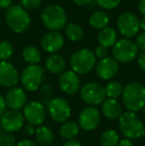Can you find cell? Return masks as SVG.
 I'll use <instances>...</instances> for the list:
<instances>
[{
    "instance_id": "6da1fadb",
    "label": "cell",
    "mask_w": 145,
    "mask_h": 146,
    "mask_svg": "<svg viewBox=\"0 0 145 146\" xmlns=\"http://www.w3.org/2000/svg\"><path fill=\"white\" fill-rule=\"evenodd\" d=\"M122 104L128 111L138 112L145 106V86L138 82H130L121 94Z\"/></svg>"
},
{
    "instance_id": "7a4b0ae2",
    "label": "cell",
    "mask_w": 145,
    "mask_h": 146,
    "mask_svg": "<svg viewBox=\"0 0 145 146\" xmlns=\"http://www.w3.org/2000/svg\"><path fill=\"white\" fill-rule=\"evenodd\" d=\"M118 127L122 135L130 140L142 138L145 135V125L135 112H122L118 118Z\"/></svg>"
},
{
    "instance_id": "3957f363",
    "label": "cell",
    "mask_w": 145,
    "mask_h": 146,
    "mask_svg": "<svg viewBox=\"0 0 145 146\" xmlns=\"http://www.w3.org/2000/svg\"><path fill=\"white\" fill-rule=\"evenodd\" d=\"M41 20L47 29L60 32V30L66 27L68 15L62 5L53 3L43 8L41 12Z\"/></svg>"
},
{
    "instance_id": "277c9868",
    "label": "cell",
    "mask_w": 145,
    "mask_h": 146,
    "mask_svg": "<svg viewBox=\"0 0 145 146\" xmlns=\"http://www.w3.org/2000/svg\"><path fill=\"white\" fill-rule=\"evenodd\" d=\"M97 57L95 52L89 48H83L75 51L70 58L71 70L77 75H87L95 69Z\"/></svg>"
},
{
    "instance_id": "5b68a950",
    "label": "cell",
    "mask_w": 145,
    "mask_h": 146,
    "mask_svg": "<svg viewBox=\"0 0 145 146\" xmlns=\"http://www.w3.org/2000/svg\"><path fill=\"white\" fill-rule=\"evenodd\" d=\"M7 26L17 34L25 32L31 25V17L21 5H12L5 16Z\"/></svg>"
},
{
    "instance_id": "8992f818",
    "label": "cell",
    "mask_w": 145,
    "mask_h": 146,
    "mask_svg": "<svg viewBox=\"0 0 145 146\" xmlns=\"http://www.w3.org/2000/svg\"><path fill=\"white\" fill-rule=\"evenodd\" d=\"M112 58L117 63L128 64L136 59L138 49L135 43L130 39L121 38L116 41L112 47Z\"/></svg>"
},
{
    "instance_id": "52a82bcc",
    "label": "cell",
    "mask_w": 145,
    "mask_h": 146,
    "mask_svg": "<svg viewBox=\"0 0 145 146\" xmlns=\"http://www.w3.org/2000/svg\"><path fill=\"white\" fill-rule=\"evenodd\" d=\"M44 79V70L39 65H28L24 68L20 76V82L23 88L33 92L41 88Z\"/></svg>"
},
{
    "instance_id": "ba28073f",
    "label": "cell",
    "mask_w": 145,
    "mask_h": 146,
    "mask_svg": "<svg viewBox=\"0 0 145 146\" xmlns=\"http://www.w3.org/2000/svg\"><path fill=\"white\" fill-rule=\"evenodd\" d=\"M79 98L89 106L101 104L107 98L105 87L97 82L85 84L79 90Z\"/></svg>"
},
{
    "instance_id": "9c48e42d",
    "label": "cell",
    "mask_w": 145,
    "mask_h": 146,
    "mask_svg": "<svg viewBox=\"0 0 145 146\" xmlns=\"http://www.w3.org/2000/svg\"><path fill=\"white\" fill-rule=\"evenodd\" d=\"M139 18L136 14L130 11L122 12L117 18L116 26L119 34L123 38L130 39L136 37L140 30L139 27Z\"/></svg>"
},
{
    "instance_id": "30bf717a",
    "label": "cell",
    "mask_w": 145,
    "mask_h": 146,
    "mask_svg": "<svg viewBox=\"0 0 145 146\" xmlns=\"http://www.w3.org/2000/svg\"><path fill=\"white\" fill-rule=\"evenodd\" d=\"M47 113L57 123H64L72 114V108L67 100L63 98H51L47 104Z\"/></svg>"
},
{
    "instance_id": "8fae6325",
    "label": "cell",
    "mask_w": 145,
    "mask_h": 146,
    "mask_svg": "<svg viewBox=\"0 0 145 146\" xmlns=\"http://www.w3.org/2000/svg\"><path fill=\"white\" fill-rule=\"evenodd\" d=\"M22 113L28 124L38 127L40 125H43L44 121L46 120L47 110L44 104L37 100H32L26 104V106L23 108Z\"/></svg>"
},
{
    "instance_id": "7c38bea8",
    "label": "cell",
    "mask_w": 145,
    "mask_h": 146,
    "mask_svg": "<svg viewBox=\"0 0 145 146\" xmlns=\"http://www.w3.org/2000/svg\"><path fill=\"white\" fill-rule=\"evenodd\" d=\"M25 119L20 110H6L0 117V124L2 131L7 133H13L23 128Z\"/></svg>"
},
{
    "instance_id": "4fadbf2b",
    "label": "cell",
    "mask_w": 145,
    "mask_h": 146,
    "mask_svg": "<svg viewBox=\"0 0 145 146\" xmlns=\"http://www.w3.org/2000/svg\"><path fill=\"white\" fill-rule=\"evenodd\" d=\"M101 123V112L95 106H87L79 114L77 124L85 131H93Z\"/></svg>"
},
{
    "instance_id": "5bb4252c",
    "label": "cell",
    "mask_w": 145,
    "mask_h": 146,
    "mask_svg": "<svg viewBox=\"0 0 145 146\" xmlns=\"http://www.w3.org/2000/svg\"><path fill=\"white\" fill-rule=\"evenodd\" d=\"M59 87L61 90L66 94H75L79 92L81 88V82L79 76L72 70H66L59 76Z\"/></svg>"
},
{
    "instance_id": "9a60e30c",
    "label": "cell",
    "mask_w": 145,
    "mask_h": 146,
    "mask_svg": "<svg viewBox=\"0 0 145 146\" xmlns=\"http://www.w3.org/2000/svg\"><path fill=\"white\" fill-rule=\"evenodd\" d=\"M20 76L13 64L8 61L0 62V86L5 88H11L17 86Z\"/></svg>"
},
{
    "instance_id": "2e32d148",
    "label": "cell",
    "mask_w": 145,
    "mask_h": 146,
    "mask_svg": "<svg viewBox=\"0 0 145 146\" xmlns=\"http://www.w3.org/2000/svg\"><path fill=\"white\" fill-rule=\"evenodd\" d=\"M4 100H5L6 106L11 110H23V108L28 102L26 90L20 87L9 88L6 92Z\"/></svg>"
},
{
    "instance_id": "e0dca14e",
    "label": "cell",
    "mask_w": 145,
    "mask_h": 146,
    "mask_svg": "<svg viewBox=\"0 0 145 146\" xmlns=\"http://www.w3.org/2000/svg\"><path fill=\"white\" fill-rule=\"evenodd\" d=\"M95 74L99 79L103 81H110L118 73L119 66L118 63L112 57H105L97 62L95 65Z\"/></svg>"
},
{
    "instance_id": "ac0fdd59",
    "label": "cell",
    "mask_w": 145,
    "mask_h": 146,
    "mask_svg": "<svg viewBox=\"0 0 145 146\" xmlns=\"http://www.w3.org/2000/svg\"><path fill=\"white\" fill-rule=\"evenodd\" d=\"M65 38L58 31H49L41 39V47L43 51L49 54H56L63 48Z\"/></svg>"
},
{
    "instance_id": "d6986e66",
    "label": "cell",
    "mask_w": 145,
    "mask_h": 146,
    "mask_svg": "<svg viewBox=\"0 0 145 146\" xmlns=\"http://www.w3.org/2000/svg\"><path fill=\"white\" fill-rule=\"evenodd\" d=\"M101 112L109 119H118L121 115L122 106L117 100L113 98H105V102L101 104Z\"/></svg>"
},
{
    "instance_id": "ffe728a7",
    "label": "cell",
    "mask_w": 145,
    "mask_h": 146,
    "mask_svg": "<svg viewBox=\"0 0 145 146\" xmlns=\"http://www.w3.org/2000/svg\"><path fill=\"white\" fill-rule=\"evenodd\" d=\"M66 61L60 54H50L45 62L46 69L53 75L60 76L63 72L66 71Z\"/></svg>"
},
{
    "instance_id": "44dd1931",
    "label": "cell",
    "mask_w": 145,
    "mask_h": 146,
    "mask_svg": "<svg viewBox=\"0 0 145 146\" xmlns=\"http://www.w3.org/2000/svg\"><path fill=\"white\" fill-rule=\"evenodd\" d=\"M89 24L93 29L103 30V28L109 27V16L103 10H97L91 14L89 18Z\"/></svg>"
},
{
    "instance_id": "7402d4cb",
    "label": "cell",
    "mask_w": 145,
    "mask_h": 146,
    "mask_svg": "<svg viewBox=\"0 0 145 146\" xmlns=\"http://www.w3.org/2000/svg\"><path fill=\"white\" fill-rule=\"evenodd\" d=\"M97 41L99 45L105 48H112L117 41V33L111 27L103 28V30H99L97 34Z\"/></svg>"
},
{
    "instance_id": "603a6c76",
    "label": "cell",
    "mask_w": 145,
    "mask_h": 146,
    "mask_svg": "<svg viewBox=\"0 0 145 146\" xmlns=\"http://www.w3.org/2000/svg\"><path fill=\"white\" fill-rule=\"evenodd\" d=\"M35 138L37 144L42 146H50L54 142V133L50 127L46 125H40L36 128Z\"/></svg>"
},
{
    "instance_id": "cb8c5ba5",
    "label": "cell",
    "mask_w": 145,
    "mask_h": 146,
    "mask_svg": "<svg viewBox=\"0 0 145 146\" xmlns=\"http://www.w3.org/2000/svg\"><path fill=\"white\" fill-rule=\"evenodd\" d=\"M79 126L77 122L73 120H68L66 122L62 123L60 127V136L62 138L66 139V140H70V139H73L79 132Z\"/></svg>"
},
{
    "instance_id": "d4e9b609",
    "label": "cell",
    "mask_w": 145,
    "mask_h": 146,
    "mask_svg": "<svg viewBox=\"0 0 145 146\" xmlns=\"http://www.w3.org/2000/svg\"><path fill=\"white\" fill-rule=\"evenodd\" d=\"M66 37L72 42H79L83 39L85 32L81 25L75 23H69L64 28Z\"/></svg>"
},
{
    "instance_id": "484cf974",
    "label": "cell",
    "mask_w": 145,
    "mask_h": 146,
    "mask_svg": "<svg viewBox=\"0 0 145 146\" xmlns=\"http://www.w3.org/2000/svg\"><path fill=\"white\" fill-rule=\"evenodd\" d=\"M22 57L24 61L29 65H38L41 62V53L37 47L33 45L26 46L22 51Z\"/></svg>"
},
{
    "instance_id": "4316f807",
    "label": "cell",
    "mask_w": 145,
    "mask_h": 146,
    "mask_svg": "<svg viewBox=\"0 0 145 146\" xmlns=\"http://www.w3.org/2000/svg\"><path fill=\"white\" fill-rule=\"evenodd\" d=\"M119 140V134L114 129L105 130L101 134V138H99L101 146H117Z\"/></svg>"
},
{
    "instance_id": "83f0119b",
    "label": "cell",
    "mask_w": 145,
    "mask_h": 146,
    "mask_svg": "<svg viewBox=\"0 0 145 146\" xmlns=\"http://www.w3.org/2000/svg\"><path fill=\"white\" fill-rule=\"evenodd\" d=\"M105 94H107V98H113V100H117L120 98L123 92V86L116 81H110L107 84L105 87Z\"/></svg>"
},
{
    "instance_id": "f1b7e54d",
    "label": "cell",
    "mask_w": 145,
    "mask_h": 146,
    "mask_svg": "<svg viewBox=\"0 0 145 146\" xmlns=\"http://www.w3.org/2000/svg\"><path fill=\"white\" fill-rule=\"evenodd\" d=\"M14 54V47L9 41L0 42V60L8 61Z\"/></svg>"
},
{
    "instance_id": "f546056e",
    "label": "cell",
    "mask_w": 145,
    "mask_h": 146,
    "mask_svg": "<svg viewBox=\"0 0 145 146\" xmlns=\"http://www.w3.org/2000/svg\"><path fill=\"white\" fill-rule=\"evenodd\" d=\"M93 2L103 10H113L119 6L121 0H93Z\"/></svg>"
},
{
    "instance_id": "4dcf8cb0",
    "label": "cell",
    "mask_w": 145,
    "mask_h": 146,
    "mask_svg": "<svg viewBox=\"0 0 145 146\" xmlns=\"http://www.w3.org/2000/svg\"><path fill=\"white\" fill-rule=\"evenodd\" d=\"M20 3L25 10L33 11L40 8V6L42 5V0H20Z\"/></svg>"
},
{
    "instance_id": "1f68e13d",
    "label": "cell",
    "mask_w": 145,
    "mask_h": 146,
    "mask_svg": "<svg viewBox=\"0 0 145 146\" xmlns=\"http://www.w3.org/2000/svg\"><path fill=\"white\" fill-rule=\"evenodd\" d=\"M15 142L16 139L13 134L4 132V131L0 133V146L5 144H15Z\"/></svg>"
},
{
    "instance_id": "d6a6232c",
    "label": "cell",
    "mask_w": 145,
    "mask_h": 146,
    "mask_svg": "<svg viewBox=\"0 0 145 146\" xmlns=\"http://www.w3.org/2000/svg\"><path fill=\"white\" fill-rule=\"evenodd\" d=\"M134 43H135L138 51L145 52V32H142V33H140V34H138L137 36H136Z\"/></svg>"
},
{
    "instance_id": "836d02e7",
    "label": "cell",
    "mask_w": 145,
    "mask_h": 146,
    "mask_svg": "<svg viewBox=\"0 0 145 146\" xmlns=\"http://www.w3.org/2000/svg\"><path fill=\"white\" fill-rule=\"evenodd\" d=\"M107 53H109L107 48L101 46V45H99V46H97V48H95V57H97V59H99V60L107 57Z\"/></svg>"
},
{
    "instance_id": "e575fe53",
    "label": "cell",
    "mask_w": 145,
    "mask_h": 146,
    "mask_svg": "<svg viewBox=\"0 0 145 146\" xmlns=\"http://www.w3.org/2000/svg\"><path fill=\"white\" fill-rule=\"evenodd\" d=\"M39 90H41V94H42L46 100H48V98H50L53 92L52 87H51L50 85H48V84H42V86H41V88H39ZM48 102H49V100H48Z\"/></svg>"
},
{
    "instance_id": "d590c367",
    "label": "cell",
    "mask_w": 145,
    "mask_h": 146,
    "mask_svg": "<svg viewBox=\"0 0 145 146\" xmlns=\"http://www.w3.org/2000/svg\"><path fill=\"white\" fill-rule=\"evenodd\" d=\"M136 61H137V65L140 70L145 72V52L139 53L136 57Z\"/></svg>"
},
{
    "instance_id": "8d00e7d4",
    "label": "cell",
    "mask_w": 145,
    "mask_h": 146,
    "mask_svg": "<svg viewBox=\"0 0 145 146\" xmlns=\"http://www.w3.org/2000/svg\"><path fill=\"white\" fill-rule=\"evenodd\" d=\"M23 130H24V133H25V135H27V136H33V135H35V131H36V128L35 126H33V125L31 124H26L23 126Z\"/></svg>"
},
{
    "instance_id": "74e56055",
    "label": "cell",
    "mask_w": 145,
    "mask_h": 146,
    "mask_svg": "<svg viewBox=\"0 0 145 146\" xmlns=\"http://www.w3.org/2000/svg\"><path fill=\"white\" fill-rule=\"evenodd\" d=\"M16 146H38V144L34 140H32V139L25 138V139H21Z\"/></svg>"
},
{
    "instance_id": "f35d334b",
    "label": "cell",
    "mask_w": 145,
    "mask_h": 146,
    "mask_svg": "<svg viewBox=\"0 0 145 146\" xmlns=\"http://www.w3.org/2000/svg\"><path fill=\"white\" fill-rule=\"evenodd\" d=\"M12 3L13 0H0V9H9Z\"/></svg>"
},
{
    "instance_id": "ab89813d",
    "label": "cell",
    "mask_w": 145,
    "mask_h": 146,
    "mask_svg": "<svg viewBox=\"0 0 145 146\" xmlns=\"http://www.w3.org/2000/svg\"><path fill=\"white\" fill-rule=\"evenodd\" d=\"M7 110V106L5 104V100H4V96L2 94H0V117L2 114Z\"/></svg>"
},
{
    "instance_id": "60d3db41",
    "label": "cell",
    "mask_w": 145,
    "mask_h": 146,
    "mask_svg": "<svg viewBox=\"0 0 145 146\" xmlns=\"http://www.w3.org/2000/svg\"><path fill=\"white\" fill-rule=\"evenodd\" d=\"M138 12L141 14L143 17H145V0H139L137 5Z\"/></svg>"
},
{
    "instance_id": "b9f144b4",
    "label": "cell",
    "mask_w": 145,
    "mask_h": 146,
    "mask_svg": "<svg viewBox=\"0 0 145 146\" xmlns=\"http://www.w3.org/2000/svg\"><path fill=\"white\" fill-rule=\"evenodd\" d=\"M63 146H83V145H81V143L79 140L73 138V139H70V140H67L63 144Z\"/></svg>"
},
{
    "instance_id": "7bdbcfd3",
    "label": "cell",
    "mask_w": 145,
    "mask_h": 146,
    "mask_svg": "<svg viewBox=\"0 0 145 146\" xmlns=\"http://www.w3.org/2000/svg\"><path fill=\"white\" fill-rule=\"evenodd\" d=\"M72 1L77 6H87L91 5V3L93 0H72Z\"/></svg>"
},
{
    "instance_id": "ee69618b",
    "label": "cell",
    "mask_w": 145,
    "mask_h": 146,
    "mask_svg": "<svg viewBox=\"0 0 145 146\" xmlns=\"http://www.w3.org/2000/svg\"><path fill=\"white\" fill-rule=\"evenodd\" d=\"M117 146H134V144H133V142H132V140L127 139V138H124V139L119 140Z\"/></svg>"
},
{
    "instance_id": "f6af8a7d",
    "label": "cell",
    "mask_w": 145,
    "mask_h": 146,
    "mask_svg": "<svg viewBox=\"0 0 145 146\" xmlns=\"http://www.w3.org/2000/svg\"><path fill=\"white\" fill-rule=\"evenodd\" d=\"M139 27L143 32H145V17L139 20Z\"/></svg>"
},
{
    "instance_id": "bcb514c9",
    "label": "cell",
    "mask_w": 145,
    "mask_h": 146,
    "mask_svg": "<svg viewBox=\"0 0 145 146\" xmlns=\"http://www.w3.org/2000/svg\"><path fill=\"white\" fill-rule=\"evenodd\" d=\"M2 146H16L15 144H5V145H2Z\"/></svg>"
},
{
    "instance_id": "7dc6e473",
    "label": "cell",
    "mask_w": 145,
    "mask_h": 146,
    "mask_svg": "<svg viewBox=\"0 0 145 146\" xmlns=\"http://www.w3.org/2000/svg\"><path fill=\"white\" fill-rule=\"evenodd\" d=\"M143 110V114H144V116H145V106L143 108V110Z\"/></svg>"
},
{
    "instance_id": "c3c4849f",
    "label": "cell",
    "mask_w": 145,
    "mask_h": 146,
    "mask_svg": "<svg viewBox=\"0 0 145 146\" xmlns=\"http://www.w3.org/2000/svg\"><path fill=\"white\" fill-rule=\"evenodd\" d=\"M2 132V128H1V124H0V133Z\"/></svg>"
},
{
    "instance_id": "681fc988",
    "label": "cell",
    "mask_w": 145,
    "mask_h": 146,
    "mask_svg": "<svg viewBox=\"0 0 145 146\" xmlns=\"http://www.w3.org/2000/svg\"><path fill=\"white\" fill-rule=\"evenodd\" d=\"M0 25H1V18H0Z\"/></svg>"
},
{
    "instance_id": "f907efd6",
    "label": "cell",
    "mask_w": 145,
    "mask_h": 146,
    "mask_svg": "<svg viewBox=\"0 0 145 146\" xmlns=\"http://www.w3.org/2000/svg\"><path fill=\"white\" fill-rule=\"evenodd\" d=\"M133 1H139V0H133Z\"/></svg>"
},
{
    "instance_id": "816d5d0a",
    "label": "cell",
    "mask_w": 145,
    "mask_h": 146,
    "mask_svg": "<svg viewBox=\"0 0 145 146\" xmlns=\"http://www.w3.org/2000/svg\"><path fill=\"white\" fill-rule=\"evenodd\" d=\"M50 146H54V145H50Z\"/></svg>"
}]
</instances>
